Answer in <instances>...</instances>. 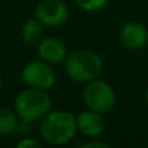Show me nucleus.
I'll return each instance as SVG.
<instances>
[{
    "label": "nucleus",
    "mask_w": 148,
    "mask_h": 148,
    "mask_svg": "<svg viewBox=\"0 0 148 148\" xmlns=\"http://www.w3.org/2000/svg\"><path fill=\"white\" fill-rule=\"evenodd\" d=\"M13 107L21 121L33 123L52 109V99L46 90L27 87L17 94Z\"/></svg>",
    "instance_id": "obj_3"
},
{
    "label": "nucleus",
    "mask_w": 148,
    "mask_h": 148,
    "mask_svg": "<svg viewBox=\"0 0 148 148\" xmlns=\"http://www.w3.org/2000/svg\"><path fill=\"white\" fill-rule=\"evenodd\" d=\"M120 42L125 48L131 51L143 48L148 42V31L146 26L136 21L125 22L120 29Z\"/></svg>",
    "instance_id": "obj_8"
},
{
    "label": "nucleus",
    "mask_w": 148,
    "mask_h": 148,
    "mask_svg": "<svg viewBox=\"0 0 148 148\" xmlns=\"http://www.w3.org/2000/svg\"><path fill=\"white\" fill-rule=\"evenodd\" d=\"M65 72L77 83H88L99 78L103 70V60L91 49H75L68 53L64 61Z\"/></svg>",
    "instance_id": "obj_2"
},
{
    "label": "nucleus",
    "mask_w": 148,
    "mask_h": 148,
    "mask_svg": "<svg viewBox=\"0 0 148 148\" xmlns=\"http://www.w3.org/2000/svg\"><path fill=\"white\" fill-rule=\"evenodd\" d=\"M82 99L86 108L104 114L114 108L117 97L114 90L109 83L96 78L86 83Z\"/></svg>",
    "instance_id": "obj_4"
},
{
    "label": "nucleus",
    "mask_w": 148,
    "mask_h": 148,
    "mask_svg": "<svg viewBox=\"0 0 148 148\" xmlns=\"http://www.w3.org/2000/svg\"><path fill=\"white\" fill-rule=\"evenodd\" d=\"M42 143L39 140L30 136H22L21 140L17 143V148H40Z\"/></svg>",
    "instance_id": "obj_13"
},
{
    "label": "nucleus",
    "mask_w": 148,
    "mask_h": 148,
    "mask_svg": "<svg viewBox=\"0 0 148 148\" xmlns=\"http://www.w3.org/2000/svg\"><path fill=\"white\" fill-rule=\"evenodd\" d=\"M77 131L75 114L64 109H51L39 123L40 136L52 146H64L72 142Z\"/></svg>",
    "instance_id": "obj_1"
},
{
    "label": "nucleus",
    "mask_w": 148,
    "mask_h": 148,
    "mask_svg": "<svg viewBox=\"0 0 148 148\" xmlns=\"http://www.w3.org/2000/svg\"><path fill=\"white\" fill-rule=\"evenodd\" d=\"M82 147L83 148H110V144L103 140H91V142H87V143H83Z\"/></svg>",
    "instance_id": "obj_14"
},
{
    "label": "nucleus",
    "mask_w": 148,
    "mask_h": 148,
    "mask_svg": "<svg viewBox=\"0 0 148 148\" xmlns=\"http://www.w3.org/2000/svg\"><path fill=\"white\" fill-rule=\"evenodd\" d=\"M36 52L39 59L51 65L62 64L69 53L64 40L56 36H44L36 46Z\"/></svg>",
    "instance_id": "obj_7"
},
{
    "label": "nucleus",
    "mask_w": 148,
    "mask_h": 148,
    "mask_svg": "<svg viewBox=\"0 0 148 148\" xmlns=\"http://www.w3.org/2000/svg\"><path fill=\"white\" fill-rule=\"evenodd\" d=\"M144 100H146V104H147V107H148V88H147V91H146V95H144Z\"/></svg>",
    "instance_id": "obj_15"
},
{
    "label": "nucleus",
    "mask_w": 148,
    "mask_h": 148,
    "mask_svg": "<svg viewBox=\"0 0 148 148\" xmlns=\"http://www.w3.org/2000/svg\"><path fill=\"white\" fill-rule=\"evenodd\" d=\"M109 0H75L77 5L86 12H96L108 4Z\"/></svg>",
    "instance_id": "obj_12"
},
{
    "label": "nucleus",
    "mask_w": 148,
    "mask_h": 148,
    "mask_svg": "<svg viewBox=\"0 0 148 148\" xmlns=\"http://www.w3.org/2000/svg\"><path fill=\"white\" fill-rule=\"evenodd\" d=\"M77 130L87 138H96L104 131L105 121L101 113L92 109H84L75 114Z\"/></svg>",
    "instance_id": "obj_9"
},
{
    "label": "nucleus",
    "mask_w": 148,
    "mask_h": 148,
    "mask_svg": "<svg viewBox=\"0 0 148 148\" xmlns=\"http://www.w3.org/2000/svg\"><path fill=\"white\" fill-rule=\"evenodd\" d=\"M34 17L44 27H60L66 22L69 9L62 0H40L35 7Z\"/></svg>",
    "instance_id": "obj_6"
},
{
    "label": "nucleus",
    "mask_w": 148,
    "mask_h": 148,
    "mask_svg": "<svg viewBox=\"0 0 148 148\" xmlns=\"http://www.w3.org/2000/svg\"><path fill=\"white\" fill-rule=\"evenodd\" d=\"M1 87H3V77L0 74V91H1Z\"/></svg>",
    "instance_id": "obj_16"
},
{
    "label": "nucleus",
    "mask_w": 148,
    "mask_h": 148,
    "mask_svg": "<svg viewBox=\"0 0 148 148\" xmlns=\"http://www.w3.org/2000/svg\"><path fill=\"white\" fill-rule=\"evenodd\" d=\"M20 125V117L14 109L8 107L0 108V135H10L17 133Z\"/></svg>",
    "instance_id": "obj_11"
},
{
    "label": "nucleus",
    "mask_w": 148,
    "mask_h": 148,
    "mask_svg": "<svg viewBox=\"0 0 148 148\" xmlns=\"http://www.w3.org/2000/svg\"><path fill=\"white\" fill-rule=\"evenodd\" d=\"M21 38L29 46H38L44 38V26L35 17L27 18L21 26Z\"/></svg>",
    "instance_id": "obj_10"
},
{
    "label": "nucleus",
    "mask_w": 148,
    "mask_h": 148,
    "mask_svg": "<svg viewBox=\"0 0 148 148\" xmlns=\"http://www.w3.org/2000/svg\"><path fill=\"white\" fill-rule=\"evenodd\" d=\"M56 72L53 66L43 60L29 61L21 70V79L29 87L40 90H51L56 83Z\"/></svg>",
    "instance_id": "obj_5"
}]
</instances>
